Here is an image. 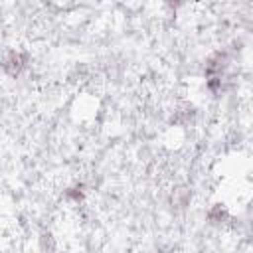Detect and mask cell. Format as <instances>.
Masks as SVG:
<instances>
[{"label": "cell", "instance_id": "5", "mask_svg": "<svg viewBox=\"0 0 253 253\" xmlns=\"http://www.w3.org/2000/svg\"><path fill=\"white\" fill-rule=\"evenodd\" d=\"M55 249V243H53V237L49 233H43L42 235V251L43 253H53Z\"/></svg>", "mask_w": 253, "mask_h": 253}, {"label": "cell", "instance_id": "3", "mask_svg": "<svg viewBox=\"0 0 253 253\" xmlns=\"http://www.w3.org/2000/svg\"><path fill=\"white\" fill-rule=\"evenodd\" d=\"M229 219V211L223 204H213L210 210H208V221L211 225H221Z\"/></svg>", "mask_w": 253, "mask_h": 253}, {"label": "cell", "instance_id": "1", "mask_svg": "<svg viewBox=\"0 0 253 253\" xmlns=\"http://www.w3.org/2000/svg\"><path fill=\"white\" fill-rule=\"evenodd\" d=\"M26 63H28V53L26 51H16V49L6 51L4 59H2V67L10 77L20 75V71L26 67Z\"/></svg>", "mask_w": 253, "mask_h": 253}, {"label": "cell", "instance_id": "2", "mask_svg": "<svg viewBox=\"0 0 253 253\" xmlns=\"http://www.w3.org/2000/svg\"><path fill=\"white\" fill-rule=\"evenodd\" d=\"M225 67H227V55L223 51H217L206 63V77H221Z\"/></svg>", "mask_w": 253, "mask_h": 253}, {"label": "cell", "instance_id": "4", "mask_svg": "<svg viewBox=\"0 0 253 253\" xmlns=\"http://www.w3.org/2000/svg\"><path fill=\"white\" fill-rule=\"evenodd\" d=\"M65 196H67V198H71V200H75V202H79V200H83V196H85V190H83V186L79 184V186H73V188H69V190L65 192Z\"/></svg>", "mask_w": 253, "mask_h": 253}]
</instances>
